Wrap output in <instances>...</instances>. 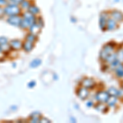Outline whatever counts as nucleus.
<instances>
[{
	"mask_svg": "<svg viewBox=\"0 0 123 123\" xmlns=\"http://www.w3.org/2000/svg\"><path fill=\"white\" fill-rule=\"evenodd\" d=\"M10 49L12 51H19L22 49V41L18 39H13L9 41Z\"/></svg>",
	"mask_w": 123,
	"mask_h": 123,
	"instance_id": "obj_4",
	"label": "nucleus"
},
{
	"mask_svg": "<svg viewBox=\"0 0 123 123\" xmlns=\"http://www.w3.org/2000/svg\"><path fill=\"white\" fill-rule=\"evenodd\" d=\"M120 64H121V62L119 60H117V59H116V60H114L113 62H111V67H115V68H116V67L117 66H119Z\"/></svg>",
	"mask_w": 123,
	"mask_h": 123,
	"instance_id": "obj_27",
	"label": "nucleus"
},
{
	"mask_svg": "<svg viewBox=\"0 0 123 123\" xmlns=\"http://www.w3.org/2000/svg\"><path fill=\"white\" fill-rule=\"evenodd\" d=\"M34 47H35V43L31 41L25 39L22 42V49L25 53H31L33 50Z\"/></svg>",
	"mask_w": 123,
	"mask_h": 123,
	"instance_id": "obj_12",
	"label": "nucleus"
},
{
	"mask_svg": "<svg viewBox=\"0 0 123 123\" xmlns=\"http://www.w3.org/2000/svg\"><path fill=\"white\" fill-rule=\"evenodd\" d=\"M41 30L42 29H41L38 25H36L35 23H34L33 25H31V26H30V28L28 29V31L30 33H32V34H34V35H38L40 33Z\"/></svg>",
	"mask_w": 123,
	"mask_h": 123,
	"instance_id": "obj_16",
	"label": "nucleus"
},
{
	"mask_svg": "<svg viewBox=\"0 0 123 123\" xmlns=\"http://www.w3.org/2000/svg\"><path fill=\"white\" fill-rule=\"evenodd\" d=\"M21 17L24 19H25L26 21H28L29 22H31V24H34L35 21V18H36V16L33 15L32 13H31L29 11H23L21 12Z\"/></svg>",
	"mask_w": 123,
	"mask_h": 123,
	"instance_id": "obj_9",
	"label": "nucleus"
},
{
	"mask_svg": "<svg viewBox=\"0 0 123 123\" xmlns=\"http://www.w3.org/2000/svg\"><path fill=\"white\" fill-rule=\"evenodd\" d=\"M21 21V15H14V16H10V17H7L6 21L10 25L14 27H19L20 23Z\"/></svg>",
	"mask_w": 123,
	"mask_h": 123,
	"instance_id": "obj_3",
	"label": "nucleus"
},
{
	"mask_svg": "<svg viewBox=\"0 0 123 123\" xmlns=\"http://www.w3.org/2000/svg\"><path fill=\"white\" fill-rule=\"evenodd\" d=\"M117 59V54L116 53H111V54H109L108 56V57L106 58V62H109V63H111L112 62H113L114 60H116Z\"/></svg>",
	"mask_w": 123,
	"mask_h": 123,
	"instance_id": "obj_26",
	"label": "nucleus"
},
{
	"mask_svg": "<svg viewBox=\"0 0 123 123\" xmlns=\"http://www.w3.org/2000/svg\"><path fill=\"white\" fill-rule=\"evenodd\" d=\"M39 122H40V123H50L51 122V121L49 120V119H48L46 117H41L40 119H39Z\"/></svg>",
	"mask_w": 123,
	"mask_h": 123,
	"instance_id": "obj_28",
	"label": "nucleus"
},
{
	"mask_svg": "<svg viewBox=\"0 0 123 123\" xmlns=\"http://www.w3.org/2000/svg\"><path fill=\"white\" fill-rule=\"evenodd\" d=\"M31 25H33V24H31V22H29L28 21H26L25 19L21 17V23H20L19 28H21V30H27V31H28V29L30 28V26H31Z\"/></svg>",
	"mask_w": 123,
	"mask_h": 123,
	"instance_id": "obj_18",
	"label": "nucleus"
},
{
	"mask_svg": "<svg viewBox=\"0 0 123 123\" xmlns=\"http://www.w3.org/2000/svg\"><path fill=\"white\" fill-rule=\"evenodd\" d=\"M35 80H33V81H31V82H29L28 83V87L29 88H33V87H35Z\"/></svg>",
	"mask_w": 123,
	"mask_h": 123,
	"instance_id": "obj_32",
	"label": "nucleus"
},
{
	"mask_svg": "<svg viewBox=\"0 0 123 123\" xmlns=\"http://www.w3.org/2000/svg\"><path fill=\"white\" fill-rule=\"evenodd\" d=\"M7 2H9V1H10V0H7Z\"/></svg>",
	"mask_w": 123,
	"mask_h": 123,
	"instance_id": "obj_37",
	"label": "nucleus"
},
{
	"mask_svg": "<svg viewBox=\"0 0 123 123\" xmlns=\"http://www.w3.org/2000/svg\"><path fill=\"white\" fill-rule=\"evenodd\" d=\"M7 3H8V2H7V0H0V6L4 7L7 4Z\"/></svg>",
	"mask_w": 123,
	"mask_h": 123,
	"instance_id": "obj_31",
	"label": "nucleus"
},
{
	"mask_svg": "<svg viewBox=\"0 0 123 123\" xmlns=\"http://www.w3.org/2000/svg\"><path fill=\"white\" fill-rule=\"evenodd\" d=\"M3 53H4V52H3V49H2V47L0 46V55H2Z\"/></svg>",
	"mask_w": 123,
	"mask_h": 123,
	"instance_id": "obj_34",
	"label": "nucleus"
},
{
	"mask_svg": "<svg viewBox=\"0 0 123 123\" xmlns=\"http://www.w3.org/2000/svg\"><path fill=\"white\" fill-rule=\"evenodd\" d=\"M33 3V2L31 1V0H23L22 2H21V3L19 4L20 7H21V9L23 11H27V10L29 9L30 6Z\"/></svg>",
	"mask_w": 123,
	"mask_h": 123,
	"instance_id": "obj_17",
	"label": "nucleus"
},
{
	"mask_svg": "<svg viewBox=\"0 0 123 123\" xmlns=\"http://www.w3.org/2000/svg\"><path fill=\"white\" fill-rule=\"evenodd\" d=\"M115 72H116V76L118 77V78L123 79V64L121 63L119 66L116 67V70H115Z\"/></svg>",
	"mask_w": 123,
	"mask_h": 123,
	"instance_id": "obj_20",
	"label": "nucleus"
},
{
	"mask_svg": "<svg viewBox=\"0 0 123 123\" xmlns=\"http://www.w3.org/2000/svg\"><path fill=\"white\" fill-rule=\"evenodd\" d=\"M0 46L2 47L3 52H8L10 50L9 40L6 36H0Z\"/></svg>",
	"mask_w": 123,
	"mask_h": 123,
	"instance_id": "obj_8",
	"label": "nucleus"
},
{
	"mask_svg": "<svg viewBox=\"0 0 123 123\" xmlns=\"http://www.w3.org/2000/svg\"><path fill=\"white\" fill-rule=\"evenodd\" d=\"M117 27V21L113 20L112 18H108V21H107V26H106V30L108 31H114L115 29Z\"/></svg>",
	"mask_w": 123,
	"mask_h": 123,
	"instance_id": "obj_14",
	"label": "nucleus"
},
{
	"mask_svg": "<svg viewBox=\"0 0 123 123\" xmlns=\"http://www.w3.org/2000/svg\"><path fill=\"white\" fill-rule=\"evenodd\" d=\"M22 1H23V0H10L8 3H14V4L19 5L20 3H21Z\"/></svg>",
	"mask_w": 123,
	"mask_h": 123,
	"instance_id": "obj_30",
	"label": "nucleus"
},
{
	"mask_svg": "<svg viewBox=\"0 0 123 123\" xmlns=\"http://www.w3.org/2000/svg\"><path fill=\"white\" fill-rule=\"evenodd\" d=\"M81 86L85 87L87 89H92L95 85V81L91 78H84L81 81Z\"/></svg>",
	"mask_w": 123,
	"mask_h": 123,
	"instance_id": "obj_11",
	"label": "nucleus"
},
{
	"mask_svg": "<svg viewBox=\"0 0 123 123\" xmlns=\"http://www.w3.org/2000/svg\"><path fill=\"white\" fill-rule=\"evenodd\" d=\"M35 23L36 24V25H38L41 29L44 26V21H43V19L41 17H39V16H37V17H36Z\"/></svg>",
	"mask_w": 123,
	"mask_h": 123,
	"instance_id": "obj_22",
	"label": "nucleus"
},
{
	"mask_svg": "<svg viewBox=\"0 0 123 123\" xmlns=\"http://www.w3.org/2000/svg\"><path fill=\"white\" fill-rule=\"evenodd\" d=\"M110 16L112 19L115 20L116 21H123V13L122 12L114 10L110 13Z\"/></svg>",
	"mask_w": 123,
	"mask_h": 123,
	"instance_id": "obj_13",
	"label": "nucleus"
},
{
	"mask_svg": "<svg viewBox=\"0 0 123 123\" xmlns=\"http://www.w3.org/2000/svg\"><path fill=\"white\" fill-rule=\"evenodd\" d=\"M108 14L107 12H103L101 13L100 17H99V27L103 31H104L106 30L107 26V21L108 19Z\"/></svg>",
	"mask_w": 123,
	"mask_h": 123,
	"instance_id": "obj_7",
	"label": "nucleus"
},
{
	"mask_svg": "<svg viewBox=\"0 0 123 123\" xmlns=\"http://www.w3.org/2000/svg\"><path fill=\"white\" fill-rule=\"evenodd\" d=\"M86 106L88 107V108H91V107L94 106V103H93V101H88V102L86 103Z\"/></svg>",
	"mask_w": 123,
	"mask_h": 123,
	"instance_id": "obj_33",
	"label": "nucleus"
},
{
	"mask_svg": "<svg viewBox=\"0 0 123 123\" xmlns=\"http://www.w3.org/2000/svg\"><path fill=\"white\" fill-rule=\"evenodd\" d=\"M25 39H26V40H28V41H31V42L35 43L37 40H38V35H34V34L29 32L28 34H26V35H25Z\"/></svg>",
	"mask_w": 123,
	"mask_h": 123,
	"instance_id": "obj_19",
	"label": "nucleus"
},
{
	"mask_svg": "<svg viewBox=\"0 0 123 123\" xmlns=\"http://www.w3.org/2000/svg\"><path fill=\"white\" fill-rule=\"evenodd\" d=\"M71 122H76V120L74 117H71Z\"/></svg>",
	"mask_w": 123,
	"mask_h": 123,
	"instance_id": "obj_35",
	"label": "nucleus"
},
{
	"mask_svg": "<svg viewBox=\"0 0 123 123\" xmlns=\"http://www.w3.org/2000/svg\"><path fill=\"white\" fill-rule=\"evenodd\" d=\"M76 94H77V96H78L81 100H85L89 97L90 91H89V90L87 88L81 86L80 88L78 89Z\"/></svg>",
	"mask_w": 123,
	"mask_h": 123,
	"instance_id": "obj_6",
	"label": "nucleus"
},
{
	"mask_svg": "<svg viewBox=\"0 0 123 123\" xmlns=\"http://www.w3.org/2000/svg\"><path fill=\"white\" fill-rule=\"evenodd\" d=\"M71 21H73V22H76V19H74V18H73V17L71 19Z\"/></svg>",
	"mask_w": 123,
	"mask_h": 123,
	"instance_id": "obj_36",
	"label": "nucleus"
},
{
	"mask_svg": "<svg viewBox=\"0 0 123 123\" xmlns=\"http://www.w3.org/2000/svg\"><path fill=\"white\" fill-rule=\"evenodd\" d=\"M95 109L98 112H104L107 109V107L104 103H98V104L95 106Z\"/></svg>",
	"mask_w": 123,
	"mask_h": 123,
	"instance_id": "obj_25",
	"label": "nucleus"
},
{
	"mask_svg": "<svg viewBox=\"0 0 123 123\" xmlns=\"http://www.w3.org/2000/svg\"><path fill=\"white\" fill-rule=\"evenodd\" d=\"M27 11H29L31 13H32L33 15L35 16H39V14H40V9L39 8V7L37 6L36 4H35V3H32L31 6H30L29 9L27 10Z\"/></svg>",
	"mask_w": 123,
	"mask_h": 123,
	"instance_id": "obj_15",
	"label": "nucleus"
},
{
	"mask_svg": "<svg viewBox=\"0 0 123 123\" xmlns=\"http://www.w3.org/2000/svg\"><path fill=\"white\" fill-rule=\"evenodd\" d=\"M22 10L21 9L19 5L14 4V3H7V4L4 7V13L5 17H10L14 15H21Z\"/></svg>",
	"mask_w": 123,
	"mask_h": 123,
	"instance_id": "obj_1",
	"label": "nucleus"
},
{
	"mask_svg": "<svg viewBox=\"0 0 123 123\" xmlns=\"http://www.w3.org/2000/svg\"><path fill=\"white\" fill-rule=\"evenodd\" d=\"M109 94L108 92H105V91H98V93L95 95V99L98 101V103H106L108 101L109 98Z\"/></svg>",
	"mask_w": 123,
	"mask_h": 123,
	"instance_id": "obj_5",
	"label": "nucleus"
},
{
	"mask_svg": "<svg viewBox=\"0 0 123 123\" xmlns=\"http://www.w3.org/2000/svg\"><path fill=\"white\" fill-rule=\"evenodd\" d=\"M107 104L109 107H113L115 104H117V97L115 96H109L108 101H107Z\"/></svg>",
	"mask_w": 123,
	"mask_h": 123,
	"instance_id": "obj_23",
	"label": "nucleus"
},
{
	"mask_svg": "<svg viewBox=\"0 0 123 123\" xmlns=\"http://www.w3.org/2000/svg\"><path fill=\"white\" fill-rule=\"evenodd\" d=\"M42 117V114L39 112H37V111H35V112H31L29 116V119L28 122H31V123H38L39 122V119Z\"/></svg>",
	"mask_w": 123,
	"mask_h": 123,
	"instance_id": "obj_10",
	"label": "nucleus"
},
{
	"mask_svg": "<svg viewBox=\"0 0 123 123\" xmlns=\"http://www.w3.org/2000/svg\"><path fill=\"white\" fill-rule=\"evenodd\" d=\"M40 64H41V60L39 58H36V59H34V60L30 63V67H31V68H36V67H38Z\"/></svg>",
	"mask_w": 123,
	"mask_h": 123,
	"instance_id": "obj_24",
	"label": "nucleus"
},
{
	"mask_svg": "<svg viewBox=\"0 0 123 123\" xmlns=\"http://www.w3.org/2000/svg\"><path fill=\"white\" fill-rule=\"evenodd\" d=\"M114 49H115V47H114L113 43H107L106 45H104V48H103L100 51L99 57H100L101 60H103V61L106 60V58L108 57V55L114 52Z\"/></svg>",
	"mask_w": 123,
	"mask_h": 123,
	"instance_id": "obj_2",
	"label": "nucleus"
},
{
	"mask_svg": "<svg viewBox=\"0 0 123 123\" xmlns=\"http://www.w3.org/2000/svg\"><path fill=\"white\" fill-rule=\"evenodd\" d=\"M108 93L109 94L110 96H115V97H117V98L119 95L121 94L120 91H119L118 90H117L116 88H114V87H111V88H109Z\"/></svg>",
	"mask_w": 123,
	"mask_h": 123,
	"instance_id": "obj_21",
	"label": "nucleus"
},
{
	"mask_svg": "<svg viewBox=\"0 0 123 123\" xmlns=\"http://www.w3.org/2000/svg\"><path fill=\"white\" fill-rule=\"evenodd\" d=\"M5 17V13H4V7H1L0 6V19H3Z\"/></svg>",
	"mask_w": 123,
	"mask_h": 123,
	"instance_id": "obj_29",
	"label": "nucleus"
},
{
	"mask_svg": "<svg viewBox=\"0 0 123 123\" xmlns=\"http://www.w3.org/2000/svg\"><path fill=\"white\" fill-rule=\"evenodd\" d=\"M122 88H123V85H122Z\"/></svg>",
	"mask_w": 123,
	"mask_h": 123,
	"instance_id": "obj_38",
	"label": "nucleus"
}]
</instances>
